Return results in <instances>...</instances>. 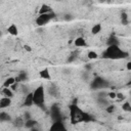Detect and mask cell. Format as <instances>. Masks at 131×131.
<instances>
[{"mask_svg":"<svg viewBox=\"0 0 131 131\" xmlns=\"http://www.w3.org/2000/svg\"><path fill=\"white\" fill-rule=\"evenodd\" d=\"M102 56L104 58L120 59V58H126L128 56V53L123 51L118 45H113V46H107V48L104 50Z\"/></svg>","mask_w":131,"mask_h":131,"instance_id":"1","label":"cell"},{"mask_svg":"<svg viewBox=\"0 0 131 131\" xmlns=\"http://www.w3.org/2000/svg\"><path fill=\"white\" fill-rule=\"evenodd\" d=\"M85 112H83L82 110H80L78 107L77 104H71L70 105V117H71V121L72 123H78V122H82V118Z\"/></svg>","mask_w":131,"mask_h":131,"instance_id":"2","label":"cell"},{"mask_svg":"<svg viewBox=\"0 0 131 131\" xmlns=\"http://www.w3.org/2000/svg\"><path fill=\"white\" fill-rule=\"evenodd\" d=\"M33 98H34V104L39 105V106H43L44 105V101H45V91H44V87L38 86L36 88V90L33 92Z\"/></svg>","mask_w":131,"mask_h":131,"instance_id":"3","label":"cell"},{"mask_svg":"<svg viewBox=\"0 0 131 131\" xmlns=\"http://www.w3.org/2000/svg\"><path fill=\"white\" fill-rule=\"evenodd\" d=\"M54 16H55V13L53 11L50 13H46V14H39V16L36 18V24L38 26H44L49 20H51Z\"/></svg>","mask_w":131,"mask_h":131,"instance_id":"4","label":"cell"},{"mask_svg":"<svg viewBox=\"0 0 131 131\" xmlns=\"http://www.w3.org/2000/svg\"><path fill=\"white\" fill-rule=\"evenodd\" d=\"M108 86V83L106 80H104L101 77H96L92 82H91V88L92 89H102V88H106Z\"/></svg>","mask_w":131,"mask_h":131,"instance_id":"5","label":"cell"},{"mask_svg":"<svg viewBox=\"0 0 131 131\" xmlns=\"http://www.w3.org/2000/svg\"><path fill=\"white\" fill-rule=\"evenodd\" d=\"M50 115H51V118H52L53 122H59V121H61V114H60V111H59L58 105L54 104V105L51 106V108H50Z\"/></svg>","mask_w":131,"mask_h":131,"instance_id":"6","label":"cell"},{"mask_svg":"<svg viewBox=\"0 0 131 131\" xmlns=\"http://www.w3.org/2000/svg\"><path fill=\"white\" fill-rule=\"evenodd\" d=\"M49 131H67V128L64 124L59 121V122H53L52 125L49 128Z\"/></svg>","mask_w":131,"mask_h":131,"instance_id":"7","label":"cell"},{"mask_svg":"<svg viewBox=\"0 0 131 131\" xmlns=\"http://www.w3.org/2000/svg\"><path fill=\"white\" fill-rule=\"evenodd\" d=\"M74 44H75L76 47H85V46H87V42L83 37H78L74 41Z\"/></svg>","mask_w":131,"mask_h":131,"instance_id":"8","label":"cell"},{"mask_svg":"<svg viewBox=\"0 0 131 131\" xmlns=\"http://www.w3.org/2000/svg\"><path fill=\"white\" fill-rule=\"evenodd\" d=\"M24 104L26 106H31V105L34 104V98H33V93L32 92L27 94V96L25 98V101H24Z\"/></svg>","mask_w":131,"mask_h":131,"instance_id":"9","label":"cell"},{"mask_svg":"<svg viewBox=\"0 0 131 131\" xmlns=\"http://www.w3.org/2000/svg\"><path fill=\"white\" fill-rule=\"evenodd\" d=\"M10 103H11V98L4 96V97L1 98V100H0V107H1V108L8 107V106L10 105Z\"/></svg>","mask_w":131,"mask_h":131,"instance_id":"10","label":"cell"},{"mask_svg":"<svg viewBox=\"0 0 131 131\" xmlns=\"http://www.w3.org/2000/svg\"><path fill=\"white\" fill-rule=\"evenodd\" d=\"M106 44H107V46H113V45H118L119 46V40H118V38L115 35H112L107 39Z\"/></svg>","mask_w":131,"mask_h":131,"instance_id":"11","label":"cell"},{"mask_svg":"<svg viewBox=\"0 0 131 131\" xmlns=\"http://www.w3.org/2000/svg\"><path fill=\"white\" fill-rule=\"evenodd\" d=\"M52 12V9L50 8V6L46 5V4H42L41 8L39 9V14H46V13H50Z\"/></svg>","mask_w":131,"mask_h":131,"instance_id":"12","label":"cell"},{"mask_svg":"<svg viewBox=\"0 0 131 131\" xmlns=\"http://www.w3.org/2000/svg\"><path fill=\"white\" fill-rule=\"evenodd\" d=\"M39 75H40V77H41L42 79H45V80H50V79H51V76H50V74H49L48 69H43V70H41L40 73H39Z\"/></svg>","mask_w":131,"mask_h":131,"instance_id":"13","label":"cell"},{"mask_svg":"<svg viewBox=\"0 0 131 131\" xmlns=\"http://www.w3.org/2000/svg\"><path fill=\"white\" fill-rule=\"evenodd\" d=\"M7 32H8L10 35H12V36H16V35L18 34V29H17V27H16L15 25H10V26L7 28Z\"/></svg>","mask_w":131,"mask_h":131,"instance_id":"14","label":"cell"},{"mask_svg":"<svg viewBox=\"0 0 131 131\" xmlns=\"http://www.w3.org/2000/svg\"><path fill=\"white\" fill-rule=\"evenodd\" d=\"M15 83H16V82H15V78H13V77H9V78H7V79L5 80L3 86L6 87V88H9L10 86H12V85L15 84Z\"/></svg>","mask_w":131,"mask_h":131,"instance_id":"15","label":"cell"},{"mask_svg":"<svg viewBox=\"0 0 131 131\" xmlns=\"http://www.w3.org/2000/svg\"><path fill=\"white\" fill-rule=\"evenodd\" d=\"M37 124V121L33 120V119H30V120H27L25 122V127L26 128H29V129H33Z\"/></svg>","mask_w":131,"mask_h":131,"instance_id":"16","label":"cell"},{"mask_svg":"<svg viewBox=\"0 0 131 131\" xmlns=\"http://www.w3.org/2000/svg\"><path fill=\"white\" fill-rule=\"evenodd\" d=\"M2 93L4 94L5 97H9V98H11V97L13 96V92H12V90H11L10 88H6V87H4V88L2 89Z\"/></svg>","mask_w":131,"mask_h":131,"instance_id":"17","label":"cell"},{"mask_svg":"<svg viewBox=\"0 0 131 131\" xmlns=\"http://www.w3.org/2000/svg\"><path fill=\"white\" fill-rule=\"evenodd\" d=\"M11 119H10V116L7 114V113H5V112H1L0 113V121L1 122H8V121H10Z\"/></svg>","mask_w":131,"mask_h":131,"instance_id":"18","label":"cell"},{"mask_svg":"<svg viewBox=\"0 0 131 131\" xmlns=\"http://www.w3.org/2000/svg\"><path fill=\"white\" fill-rule=\"evenodd\" d=\"M100 30H101V25H100V24H96V25H94V26L92 27L91 33H92L93 35H96V34H98V33L100 32Z\"/></svg>","mask_w":131,"mask_h":131,"instance_id":"19","label":"cell"},{"mask_svg":"<svg viewBox=\"0 0 131 131\" xmlns=\"http://www.w3.org/2000/svg\"><path fill=\"white\" fill-rule=\"evenodd\" d=\"M121 21L123 25H128V15L126 12H122L121 13Z\"/></svg>","mask_w":131,"mask_h":131,"instance_id":"20","label":"cell"},{"mask_svg":"<svg viewBox=\"0 0 131 131\" xmlns=\"http://www.w3.org/2000/svg\"><path fill=\"white\" fill-rule=\"evenodd\" d=\"M48 92L51 95H53V96H56L57 95V89H56V87L54 85H51L50 87H48Z\"/></svg>","mask_w":131,"mask_h":131,"instance_id":"21","label":"cell"},{"mask_svg":"<svg viewBox=\"0 0 131 131\" xmlns=\"http://www.w3.org/2000/svg\"><path fill=\"white\" fill-rule=\"evenodd\" d=\"M14 125L16 127H21V126H25V121L21 119V118H17L15 121H14Z\"/></svg>","mask_w":131,"mask_h":131,"instance_id":"22","label":"cell"},{"mask_svg":"<svg viewBox=\"0 0 131 131\" xmlns=\"http://www.w3.org/2000/svg\"><path fill=\"white\" fill-rule=\"evenodd\" d=\"M87 57H88L89 59H95V58L98 57V55H97V53H96L95 51H89V52L87 53Z\"/></svg>","mask_w":131,"mask_h":131,"instance_id":"23","label":"cell"},{"mask_svg":"<svg viewBox=\"0 0 131 131\" xmlns=\"http://www.w3.org/2000/svg\"><path fill=\"white\" fill-rule=\"evenodd\" d=\"M122 110L124 112H131V104L129 102H125L122 105Z\"/></svg>","mask_w":131,"mask_h":131,"instance_id":"24","label":"cell"},{"mask_svg":"<svg viewBox=\"0 0 131 131\" xmlns=\"http://www.w3.org/2000/svg\"><path fill=\"white\" fill-rule=\"evenodd\" d=\"M17 77L19 78L20 82H24V81H26V80L28 79V75H27V73H25V72H21L20 74H18Z\"/></svg>","mask_w":131,"mask_h":131,"instance_id":"25","label":"cell"},{"mask_svg":"<svg viewBox=\"0 0 131 131\" xmlns=\"http://www.w3.org/2000/svg\"><path fill=\"white\" fill-rule=\"evenodd\" d=\"M97 102H98L100 105H102V106H107V104H108V102L106 101V99H104V98H102V97H98Z\"/></svg>","mask_w":131,"mask_h":131,"instance_id":"26","label":"cell"},{"mask_svg":"<svg viewBox=\"0 0 131 131\" xmlns=\"http://www.w3.org/2000/svg\"><path fill=\"white\" fill-rule=\"evenodd\" d=\"M105 110H106V112H107V113L112 114V113H114V111H115V105L110 104V105H107V106L105 107Z\"/></svg>","mask_w":131,"mask_h":131,"instance_id":"27","label":"cell"},{"mask_svg":"<svg viewBox=\"0 0 131 131\" xmlns=\"http://www.w3.org/2000/svg\"><path fill=\"white\" fill-rule=\"evenodd\" d=\"M76 57H77V52H75V53H72V54H71V56H70V58L68 59V61H69V62H71V61L75 60V59H76Z\"/></svg>","mask_w":131,"mask_h":131,"instance_id":"28","label":"cell"},{"mask_svg":"<svg viewBox=\"0 0 131 131\" xmlns=\"http://www.w3.org/2000/svg\"><path fill=\"white\" fill-rule=\"evenodd\" d=\"M107 96L110 98H112V99H115V98H117V93L116 92H108L107 93Z\"/></svg>","mask_w":131,"mask_h":131,"instance_id":"29","label":"cell"},{"mask_svg":"<svg viewBox=\"0 0 131 131\" xmlns=\"http://www.w3.org/2000/svg\"><path fill=\"white\" fill-rule=\"evenodd\" d=\"M117 98L120 99V100H122V99L125 98V95H124L123 93H120V92H119V93H117Z\"/></svg>","mask_w":131,"mask_h":131,"instance_id":"30","label":"cell"},{"mask_svg":"<svg viewBox=\"0 0 131 131\" xmlns=\"http://www.w3.org/2000/svg\"><path fill=\"white\" fill-rule=\"evenodd\" d=\"M24 49H25V50H27V51H29V52H30V51H32L31 46H29V45H27V44H25V45H24Z\"/></svg>","mask_w":131,"mask_h":131,"instance_id":"31","label":"cell"},{"mask_svg":"<svg viewBox=\"0 0 131 131\" xmlns=\"http://www.w3.org/2000/svg\"><path fill=\"white\" fill-rule=\"evenodd\" d=\"M72 18H73V17H72L71 14H66V15H64V19H66V20H71Z\"/></svg>","mask_w":131,"mask_h":131,"instance_id":"32","label":"cell"},{"mask_svg":"<svg viewBox=\"0 0 131 131\" xmlns=\"http://www.w3.org/2000/svg\"><path fill=\"white\" fill-rule=\"evenodd\" d=\"M127 70H131V60H129L128 62H127Z\"/></svg>","mask_w":131,"mask_h":131,"instance_id":"33","label":"cell"},{"mask_svg":"<svg viewBox=\"0 0 131 131\" xmlns=\"http://www.w3.org/2000/svg\"><path fill=\"white\" fill-rule=\"evenodd\" d=\"M24 117H26V121H27V120H30V119H31V118H30V114H29V113H26Z\"/></svg>","mask_w":131,"mask_h":131,"instance_id":"34","label":"cell"},{"mask_svg":"<svg viewBox=\"0 0 131 131\" xmlns=\"http://www.w3.org/2000/svg\"><path fill=\"white\" fill-rule=\"evenodd\" d=\"M85 68H86V69H87V70H90V69H91V64H89V63H87V64H86V67H85Z\"/></svg>","mask_w":131,"mask_h":131,"instance_id":"35","label":"cell"},{"mask_svg":"<svg viewBox=\"0 0 131 131\" xmlns=\"http://www.w3.org/2000/svg\"><path fill=\"white\" fill-rule=\"evenodd\" d=\"M31 131H39V130L36 129V128H33V129H31Z\"/></svg>","mask_w":131,"mask_h":131,"instance_id":"36","label":"cell"},{"mask_svg":"<svg viewBox=\"0 0 131 131\" xmlns=\"http://www.w3.org/2000/svg\"><path fill=\"white\" fill-rule=\"evenodd\" d=\"M130 95H131V91H130Z\"/></svg>","mask_w":131,"mask_h":131,"instance_id":"37","label":"cell"}]
</instances>
